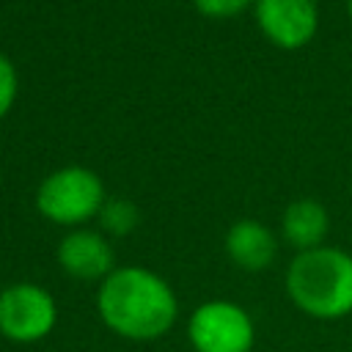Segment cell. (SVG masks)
<instances>
[{"mask_svg":"<svg viewBox=\"0 0 352 352\" xmlns=\"http://www.w3.org/2000/svg\"><path fill=\"white\" fill-rule=\"evenodd\" d=\"M102 322L129 341H154L176 322V297L170 286L143 267L113 270L96 297Z\"/></svg>","mask_w":352,"mask_h":352,"instance_id":"6da1fadb","label":"cell"},{"mask_svg":"<svg viewBox=\"0 0 352 352\" xmlns=\"http://www.w3.org/2000/svg\"><path fill=\"white\" fill-rule=\"evenodd\" d=\"M292 302L316 319L352 314V256L336 248H314L294 256L286 272Z\"/></svg>","mask_w":352,"mask_h":352,"instance_id":"7a4b0ae2","label":"cell"},{"mask_svg":"<svg viewBox=\"0 0 352 352\" xmlns=\"http://www.w3.org/2000/svg\"><path fill=\"white\" fill-rule=\"evenodd\" d=\"M38 212L60 226H77L99 214L104 204V187L88 168H60L50 173L36 195Z\"/></svg>","mask_w":352,"mask_h":352,"instance_id":"3957f363","label":"cell"},{"mask_svg":"<svg viewBox=\"0 0 352 352\" xmlns=\"http://www.w3.org/2000/svg\"><path fill=\"white\" fill-rule=\"evenodd\" d=\"M187 336L195 352H250L256 330L245 308L212 300L192 311Z\"/></svg>","mask_w":352,"mask_h":352,"instance_id":"277c9868","label":"cell"},{"mask_svg":"<svg viewBox=\"0 0 352 352\" xmlns=\"http://www.w3.org/2000/svg\"><path fill=\"white\" fill-rule=\"evenodd\" d=\"M55 300L36 283H14L0 292V336L14 344H33L52 333Z\"/></svg>","mask_w":352,"mask_h":352,"instance_id":"5b68a950","label":"cell"},{"mask_svg":"<svg viewBox=\"0 0 352 352\" xmlns=\"http://www.w3.org/2000/svg\"><path fill=\"white\" fill-rule=\"evenodd\" d=\"M256 19L261 30L280 47H302L316 30L314 0H256Z\"/></svg>","mask_w":352,"mask_h":352,"instance_id":"8992f818","label":"cell"},{"mask_svg":"<svg viewBox=\"0 0 352 352\" xmlns=\"http://www.w3.org/2000/svg\"><path fill=\"white\" fill-rule=\"evenodd\" d=\"M60 267L80 280H104L113 272V248L96 231H72L58 245Z\"/></svg>","mask_w":352,"mask_h":352,"instance_id":"52a82bcc","label":"cell"},{"mask_svg":"<svg viewBox=\"0 0 352 352\" xmlns=\"http://www.w3.org/2000/svg\"><path fill=\"white\" fill-rule=\"evenodd\" d=\"M226 253L242 270H264L275 258V236L256 220H239L226 234Z\"/></svg>","mask_w":352,"mask_h":352,"instance_id":"ba28073f","label":"cell"},{"mask_svg":"<svg viewBox=\"0 0 352 352\" xmlns=\"http://www.w3.org/2000/svg\"><path fill=\"white\" fill-rule=\"evenodd\" d=\"M327 234V212L316 201H294L283 214V236L302 250L319 248Z\"/></svg>","mask_w":352,"mask_h":352,"instance_id":"9c48e42d","label":"cell"},{"mask_svg":"<svg viewBox=\"0 0 352 352\" xmlns=\"http://www.w3.org/2000/svg\"><path fill=\"white\" fill-rule=\"evenodd\" d=\"M99 223H102L104 231H110L116 236H124V234H129L138 226V209L126 198L104 201L102 209H99Z\"/></svg>","mask_w":352,"mask_h":352,"instance_id":"30bf717a","label":"cell"},{"mask_svg":"<svg viewBox=\"0 0 352 352\" xmlns=\"http://www.w3.org/2000/svg\"><path fill=\"white\" fill-rule=\"evenodd\" d=\"M16 96V72L6 55H0V116L8 113L11 102Z\"/></svg>","mask_w":352,"mask_h":352,"instance_id":"8fae6325","label":"cell"},{"mask_svg":"<svg viewBox=\"0 0 352 352\" xmlns=\"http://www.w3.org/2000/svg\"><path fill=\"white\" fill-rule=\"evenodd\" d=\"M250 0H195L198 11L206 16H231L239 14Z\"/></svg>","mask_w":352,"mask_h":352,"instance_id":"7c38bea8","label":"cell"},{"mask_svg":"<svg viewBox=\"0 0 352 352\" xmlns=\"http://www.w3.org/2000/svg\"><path fill=\"white\" fill-rule=\"evenodd\" d=\"M349 14H352V0H349Z\"/></svg>","mask_w":352,"mask_h":352,"instance_id":"4fadbf2b","label":"cell"}]
</instances>
